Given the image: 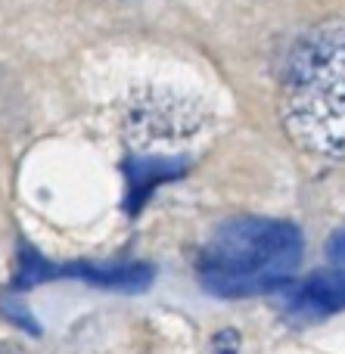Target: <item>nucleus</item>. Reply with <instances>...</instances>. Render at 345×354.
<instances>
[{
  "label": "nucleus",
  "instance_id": "20e7f679",
  "mask_svg": "<svg viewBox=\"0 0 345 354\" xmlns=\"http://www.w3.org/2000/svg\"><path fill=\"white\" fill-rule=\"evenodd\" d=\"M283 308L299 320H321L345 308V270H317L286 289Z\"/></svg>",
  "mask_w": 345,
  "mask_h": 354
},
{
  "label": "nucleus",
  "instance_id": "f03ea898",
  "mask_svg": "<svg viewBox=\"0 0 345 354\" xmlns=\"http://www.w3.org/2000/svg\"><path fill=\"white\" fill-rule=\"evenodd\" d=\"M302 261V233L290 221L234 218L209 236L199 255V280L224 299L271 292L290 283Z\"/></svg>",
  "mask_w": 345,
  "mask_h": 354
},
{
  "label": "nucleus",
  "instance_id": "6e6552de",
  "mask_svg": "<svg viewBox=\"0 0 345 354\" xmlns=\"http://www.w3.org/2000/svg\"><path fill=\"white\" fill-rule=\"evenodd\" d=\"M0 354H25L19 345H12V342H0Z\"/></svg>",
  "mask_w": 345,
  "mask_h": 354
},
{
  "label": "nucleus",
  "instance_id": "f257e3e1",
  "mask_svg": "<svg viewBox=\"0 0 345 354\" xmlns=\"http://www.w3.org/2000/svg\"><path fill=\"white\" fill-rule=\"evenodd\" d=\"M283 124L302 149L345 159V19L308 28L283 62Z\"/></svg>",
  "mask_w": 345,
  "mask_h": 354
},
{
  "label": "nucleus",
  "instance_id": "39448f33",
  "mask_svg": "<svg viewBox=\"0 0 345 354\" xmlns=\"http://www.w3.org/2000/svg\"><path fill=\"white\" fill-rule=\"evenodd\" d=\"M187 162L184 159H171V156H149V159H137L128 165V180H131V196H128V208L137 212L143 205L149 193L159 183L174 180L178 174H184Z\"/></svg>",
  "mask_w": 345,
  "mask_h": 354
},
{
  "label": "nucleus",
  "instance_id": "0eeeda50",
  "mask_svg": "<svg viewBox=\"0 0 345 354\" xmlns=\"http://www.w3.org/2000/svg\"><path fill=\"white\" fill-rule=\"evenodd\" d=\"M327 255L339 264V270H345V230H339L327 245Z\"/></svg>",
  "mask_w": 345,
  "mask_h": 354
},
{
  "label": "nucleus",
  "instance_id": "423d86ee",
  "mask_svg": "<svg viewBox=\"0 0 345 354\" xmlns=\"http://www.w3.org/2000/svg\"><path fill=\"white\" fill-rule=\"evenodd\" d=\"M212 345H215V354H236V348H240V336H236L234 330H221Z\"/></svg>",
  "mask_w": 345,
  "mask_h": 354
},
{
  "label": "nucleus",
  "instance_id": "7ed1b4c3",
  "mask_svg": "<svg viewBox=\"0 0 345 354\" xmlns=\"http://www.w3.org/2000/svg\"><path fill=\"white\" fill-rule=\"evenodd\" d=\"M203 124L199 115L187 112V103H174V100L162 97V100H140L134 103L128 115V131L131 140H137V147H149V143L162 140V137H178V134H190Z\"/></svg>",
  "mask_w": 345,
  "mask_h": 354
}]
</instances>
